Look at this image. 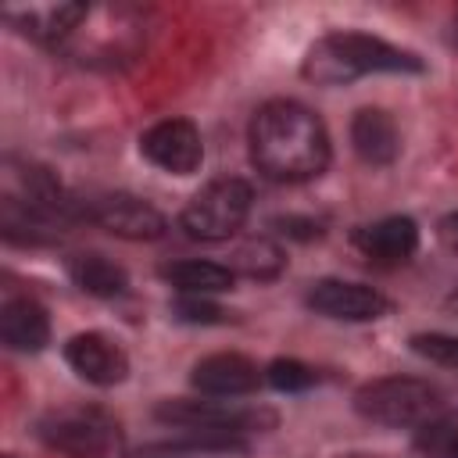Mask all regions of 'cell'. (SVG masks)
I'll return each instance as SVG.
<instances>
[{
  "instance_id": "cell-10",
  "label": "cell",
  "mask_w": 458,
  "mask_h": 458,
  "mask_svg": "<svg viewBox=\"0 0 458 458\" xmlns=\"http://www.w3.org/2000/svg\"><path fill=\"white\" fill-rule=\"evenodd\" d=\"M308 308L333 322H376L390 311V301L365 283L351 279H318L308 290Z\"/></svg>"
},
{
  "instance_id": "cell-26",
  "label": "cell",
  "mask_w": 458,
  "mask_h": 458,
  "mask_svg": "<svg viewBox=\"0 0 458 458\" xmlns=\"http://www.w3.org/2000/svg\"><path fill=\"white\" fill-rule=\"evenodd\" d=\"M437 236L444 240V247L458 250V211H451V215H444V218H440V225H437Z\"/></svg>"
},
{
  "instance_id": "cell-6",
  "label": "cell",
  "mask_w": 458,
  "mask_h": 458,
  "mask_svg": "<svg viewBox=\"0 0 458 458\" xmlns=\"http://www.w3.org/2000/svg\"><path fill=\"white\" fill-rule=\"evenodd\" d=\"M154 419L182 429V433H222V437H247L276 426V411L247 408L240 401H211V397H175L154 408Z\"/></svg>"
},
{
  "instance_id": "cell-28",
  "label": "cell",
  "mask_w": 458,
  "mask_h": 458,
  "mask_svg": "<svg viewBox=\"0 0 458 458\" xmlns=\"http://www.w3.org/2000/svg\"><path fill=\"white\" fill-rule=\"evenodd\" d=\"M4 458H14V454H4Z\"/></svg>"
},
{
  "instance_id": "cell-13",
  "label": "cell",
  "mask_w": 458,
  "mask_h": 458,
  "mask_svg": "<svg viewBox=\"0 0 458 458\" xmlns=\"http://www.w3.org/2000/svg\"><path fill=\"white\" fill-rule=\"evenodd\" d=\"M261 369L243 358V354H233V351H222V354H208L193 365L190 372V386L200 390L204 397H243V394H254L258 383H261Z\"/></svg>"
},
{
  "instance_id": "cell-18",
  "label": "cell",
  "mask_w": 458,
  "mask_h": 458,
  "mask_svg": "<svg viewBox=\"0 0 458 458\" xmlns=\"http://www.w3.org/2000/svg\"><path fill=\"white\" fill-rule=\"evenodd\" d=\"M68 276L89 297H122L129 290V272L122 265H114L111 258L93 254V250L72 254L68 258Z\"/></svg>"
},
{
  "instance_id": "cell-3",
  "label": "cell",
  "mask_w": 458,
  "mask_h": 458,
  "mask_svg": "<svg viewBox=\"0 0 458 458\" xmlns=\"http://www.w3.org/2000/svg\"><path fill=\"white\" fill-rule=\"evenodd\" d=\"M354 408L369 422L394 426V429H401V426L419 429L444 415V394L433 383L415 379V376H383V379L358 386Z\"/></svg>"
},
{
  "instance_id": "cell-27",
  "label": "cell",
  "mask_w": 458,
  "mask_h": 458,
  "mask_svg": "<svg viewBox=\"0 0 458 458\" xmlns=\"http://www.w3.org/2000/svg\"><path fill=\"white\" fill-rule=\"evenodd\" d=\"M451 304H458V293H454V297H451Z\"/></svg>"
},
{
  "instance_id": "cell-12",
  "label": "cell",
  "mask_w": 458,
  "mask_h": 458,
  "mask_svg": "<svg viewBox=\"0 0 458 458\" xmlns=\"http://www.w3.org/2000/svg\"><path fill=\"white\" fill-rule=\"evenodd\" d=\"M64 361L72 372L93 386H118L129 376V354L104 333H79L64 344Z\"/></svg>"
},
{
  "instance_id": "cell-5",
  "label": "cell",
  "mask_w": 458,
  "mask_h": 458,
  "mask_svg": "<svg viewBox=\"0 0 458 458\" xmlns=\"http://www.w3.org/2000/svg\"><path fill=\"white\" fill-rule=\"evenodd\" d=\"M39 440L72 458H122V426L104 408H61L39 422Z\"/></svg>"
},
{
  "instance_id": "cell-4",
  "label": "cell",
  "mask_w": 458,
  "mask_h": 458,
  "mask_svg": "<svg viewBox=\"0 0 458 458\" xmlns=\"http://www.w3.org/2000/svg\"><path fill=\"white\" fill-rule=\"evenodd\" d=\"M254 204V190L250 182L229 175V179H215L208 182L200 193L190 197V204L179 215V225L190 240L200 243H222L229 236L240 233V225L247 222Z\"/></svg>"
},
{
  "instance_id": "cell-15",
  "label": "cell",
  "mask_w": 458,
  "mask_h": 458,
  "mask_svg": "<svg viewBox=\"0 0 458 458\" xmlns=\"http://www.w3.org/2000/svg\"><path fill=\"white\" fill-rule=\"evenodd\" d=\"M351 147L365 165H394L401 154V132L397 122L383 107H361L351 118Z\"/></svg>"
},
{
  "instance_id": "cell-23",
  "label": "cell",
  "mask_w": 458,
  "mask_h": 458,
  "mask_svg": "<svg viewBox=\"0 0 458 458\" xmlns=\"http://www.w3.org/2000/svg\"><path fill=\"white\" fill-rule=\"evenodd\" d=\"M411 351L437 361V365H447V369H458V336L451 333H415L411 336Z\"/></svg>"
},
{
  "instance_id": "cell-7",
  "label": "cell",
  "mask_w": 458,
  "mask_h": 458,
  "mask_svg": "<svg viewBox=\"0 0 458 458\" xmlns=\"http://www.w3.org/2000/svg\"><path fill=\"white\" fill-rule=\"evenodd\" d=\"M100 25L93 29L89 14L82 18V25L72 32V39L61 47V54L82 61V64H122L132 61V54L143 43L140 21L132 11L125 7H97Z\"/></svg>"
},
{
  "instance_id": "cell-21",
  "label": "cell",
  "mask_w": 458,
  "mask_h": 458,
  "mask_svg": "<svg viewBox=\"0 0 458 458\" xmlns=\"http://www.w3.org/2000/svg\"><path fill=\"white\" fill-rule=\"evenodd\" d=\"M415 447L426 458H458V419H444L440 415V419L419 426Z\"/></svg>"
},
{
  "instance_id": "cell-25",
  "label": "cell",
  "mask_w": 458,
  "mask_h": 458,
  "mask_svg": "<svg viewBox=\"0 0 458 458\" xmlns=\"http://www.w3.org/2000/svg\"><path fill=\"white\" fill-rule=\"evenodd\" d=\"M276 225H283V233H286V236H297V240H311V236H318V233H322V229H318V222H311V218H293V215L279 218Z\"/></svg>"
},
{
  "instance_id": "cell-17",
  "label": "cell",
  "mask_w": 458,
  "mask_h": 458,
  "mask_svg": "<svg viewBox=\"0 0 458 458\" xmlns=\"http://www.w3.org/2000/svg\"><path fill=\"white\" fill-rule=\"evenodd\" d=\"M247 451V437L222 433H182L172 444H147L132 458H233Z\"/></svg>"
},
{
  "instance_id": "cell-16",
  "label": "cell",
  "mask_w": 458,
  "mask_h": 458,
  "mask_svg": "<svg viewBox=\"0 0 458 458\" xmlns=\"http://www.w3.org/2000/svg\"><path fill=\"white\" fill-rule=\"evenodd\" d=\"M0 340L21 354L43 351L50 344V318L43 304H36L32 297H11L0 308Z\"/></svg>"
},
{
  "instance_id": "cell-8",
  "label": "cell",
  "mask_w": 458,
  "mask_h": 458,
  "mask_svg": "<svg viewBox=\"0 0 458 458\" xmlns=\"http://www.w3.org/2000/svg\"><path fill=\"white\" fill-rule=\"evenodd\" d=\"M82 218L122 240H161L168 229L165 215L150 200L132 193H97L82 200Z\"/></svg>"
},
{
  "instance_id": "cell-9",
  "label": "cell",
  "mask_w": 458,
  "mask_h": 458,
  "mask_svg": "<svg viewBox=\"0 0 458 458\" xmlns=\"http://www.w3.org/2000/svg\"><path fill=\"white\" fill-rule=\"evenodd\" d=\"M140 154L168 175H193L204 161V140L190 118H161L140 136Z\"/></svg>"
},
{
  "instance_id": "cell-20",
  "label": "cell",
  "mask_w": 458,
  "mask_h": 458,
  "mask_svg": "<svg viewBox=\"0 0 458 458\" xmlns=\"http://www.w3.org/2000/svg\"><path fill=\"white\" fill-rule=\"evenodd\" d=\"M283 265H286V258L272 240H250L236 250V268L233 272H243L250 279H272V276L283 272Z\"/></svg>"
},
{
  "instance_id": "cell-1",
  "label": "cell",
  "mask_w": 458,
  "mask_h": 458,
  "mask_svg": "<svg viewBox=\"0 0 458 458\" xmlns=\"http://www.w3.org/2000/svg\"><path fill=\"white\" fill-rule=\"evenodd\" d=\"M250 161L272 182H308L318 179L329 165V132L322 118L301 100H268L254 111L250 129Z\"/></svg>"
},
{
  "instance_id": "cell-19",
  "label": "cell",
  "mask_w": 458,
  "mask_h": 458,
  "mask_svg": "<svg viewBox=\"0 0 458 458\" xmlns=\"http://www.w3.org/2000/svg\"><path fill=\"white\" fill-rule=\"evenodd\" d=\"M161 279L168 286H175L179 293H193V297H211L233 286L236 272L229 265L218 261H200V258H186V261H172L161 268Z\"/></svg>"
},
{
  "instance_id": "cell-22",
  "label": "cell",
  "mask_w": 458,
  "mask_h": 458,
  "mask_svg": "<svg viewBox=\"0 0 458 458\" xmlns=\"http://www.w3.org/2000/svg\"><path fill=\"white\" fill-rule=\"evenodd\" d=\"M265 383H268L272 390H279V394H301V390L315 386L318 376H315L311 365H304V361H297V358H276V361L265 369Z\"/></svg>"
},
{
  "instance_id": "cell-2",
  "label": "cell",
  "mask_w": 458,
  "mask_h": 458,
  "mask_svg": "<svg viewBox=\"0 0 458 458\" xmlns=\"http://www.w3.org/2000/svg\"><path fill=\"white\" fill-rule=\"evenodd\" d=\"M422 68V57L411 50H401L369 32L336 29L308 47L301 75L315 86H347L361 75H419Z\"/></svg>"
},
{
  "instance_id": "cell-14",
  "label": "cell",
  "mask_w": 458,
  "mask_h": 458,
  "mask_svg": "<svg viewBox=\"0 0 458 458\" xmlns=\"http://www.w3.org/2000/svg\"><path fill=\"white\" fill-rule=\"evenodd\" d=\"M354 247L376 265H401L419 250V225L408 215H390L354 233Z\"/></svg>"
},
{
  "instance_id": "cell-11",
  "label": "cell",
  "mask_w": 458,
  "mask_h": 458,
  "mask_svg": "<svg viewBox=\"0 0 458 458\" xmlns=\"http://www.w3.org/2000/svg\"><path fill=\"white\" fill-rule=\"evenodd\" d=\"M89 14V4H18V7H4V21L14 25L21 36L61 50L72 32L82 25V18Z\"/></svg>"
},
{
  "instance_id": "cell-24",
  "label": "cell",
  "mask_w": 458,
  "mask_h": 458,
  "mask_svg": "<svg viewBox=\"0 0 458 458\" xmlns=\"http://www.w3.org/2000/svg\"><path fill=\"white\" fill-rule=\"evenodd\" d=\"M172 311H175L179 322H190V326H215V322H225V308H218L211 297L179 293V301L172 304Z\"/></svg>"
}]
</instances>
